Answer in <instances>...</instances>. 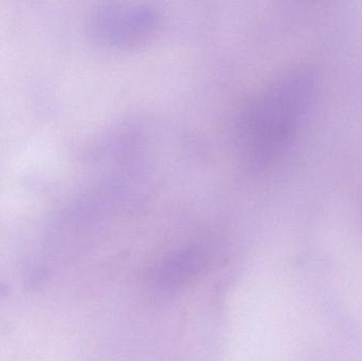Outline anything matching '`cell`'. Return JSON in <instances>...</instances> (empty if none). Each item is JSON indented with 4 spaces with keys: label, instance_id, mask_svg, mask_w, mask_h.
I'll list each match as a JSON object with an SVG mask.
<instances>
[{
    "label": "cell",
    "instance_id": "6da1fadb",
    "mask_svg": "<svg viewBox=\"0 0 362 361\" xmlns=\"http://www.w3.org/2000/svg\"><path fill=\"white\" fill-rule=\"evenodd\" d=\"M204 258L200 252L183 251L163 263L157 271L156 283L163 290H173L195 278L204 268Z\"/></svg>",
    "mask_w": 362,
    "mask_h": 361
}]
</instances>
